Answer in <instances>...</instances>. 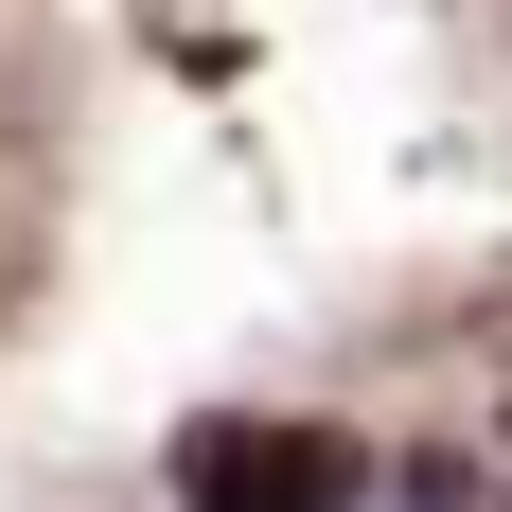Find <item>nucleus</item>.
Returning a JSON list of instances; mask_svg holds the SVG:
<instances>
[{
    "label": "nucleus",
    "instance_id": "nucleus-1",
    "mask_svg": "<svg viewBox=\"0 0 512 512\" xmlns=\"http://www.w3.org/2000/svg\"><path fill=\"white\" fill-rule=\"evenodd\" d=\"M177 512H354V442L212 407V424H177Z\"/></svg>",
    "mask_w": 512,
    "mask_h": 512
}]
</instances>
